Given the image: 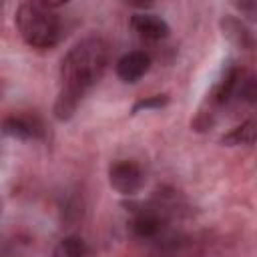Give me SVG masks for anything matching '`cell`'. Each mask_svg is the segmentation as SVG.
<instances>
[{
	"label": "cell",
	"instance_id": "6da1fadb",
	"mask_svg": "<svg viewBox=\"0 0 257 257\" xmlns=\"http://www.w3.org/2000/svg\"><path fill=\"white\" fill-rule=\"evenodd\" d=\"M108 54V44L100 36H86L66 52L60 62V92L54 104L58 120L70 118L82 96L102 78Z\"/></svg>",
	"mask_w": 257,
	"mask_h": 257
},
{
	"label": "cell",
	"instance_id": "7a4b0ae2",
	"mask_svg": "<svg viewBox=\"0 0 257 257\" xmlns=\"http://www.w3.org/2000/svg\"><path fill=\"white\" fill-rule=\"evenodd\" d=\"M52 2H24L16 10V26L32 48H52L60 38V18Z\"/></svg>",
	"mask_w": 257,
	"mask_h": 257
},
{
	"label": "cell",
	"instance_id": "3957f363",
	"mask_svg": "<svg viewBox=\"0 0 257 257\" xmlns=\"http://www.w3.org/2000/svg\"><path fill=\"white\" fill-rule=\"evenodd\" d=\"M108 183L120 195H135L141 191L145 177L137 163L133 161H116L108 169Z\"/></svg>",
	"mask_w": 257,
	"mask_h": 257
},
{
	"label": "cell",
	"instance_id": "277c9868",
	"mask_svg": "<svg viewBox=\"0 0 257 257\" xmlns=\"http://www.w3.org/2000/svg\"><path fill=\"white\" fill-rule=\"evenodd\" d=\"M151 68V56L143 50L126 52L116 62V74L122 82H137L141 80Z\"/></svg>",
	"mask_w": 257,
	"mask_h": 257
},
{
	"label": "cell",
	"instance_id": "5b68a950",
	"mask_svg": "<svg viewBox=\"0 0 257 257\" xmlns=\"http://www.w3.org/2000/svg\"><path fill=\"white\" fill-rule=\"evenodd\" d=\"M131 26L135 28V32H139L141 36L149 38V40H161L169 34V24L151 12H139L131 16Z\"/></svg>",
	"mask_w": 257,
	"mask_h": 257
},
{
	"label": "cell",
	"instance_id": "8992f818",
	"mask_svg": "<svg viewBox=\"0 0 257 257\" xmlns=\"http://www.w3.org/2000/svg\"><path fill=\"white\" fill-rule=\"evenodd\" d=\"M2 131L12 137V139H20V141H30V139H38L42 135V126L36 118H30V116H22V114H14V116H8L4 122H2Z\"/></svg>",
	"mask_w": 257,
	"mask_h": 257
},
{
	"label": "cell",
	"instance_id": "52a82bcc",
	"mask_svg": "<svg viewBox=\"0 0 257 257\" xmlns=\"http://www.w3.org/2000/svg\"><path fill=\"white\" fill-rule=\"evenodd\" d=\"M221 30H223V34H225L235 46H239V48H243V50H251L253 44H255L251 30H249L239 18H235V16H223V18H221Z\"/></svg>",
	"mask_w": 257,
	"mask_h": 257
},
{
	"label": "cell",
	"instance_id": "ba28073f",
	"mask_svg": "<svg viewBox=\"0 0 257 257\" xmlns=\"http://www.w3.org/2000/svg\"><path fill=\"white\" fill-rule=\"evenodd\" d=\"M133 229L139 237L151 239L161 231V217L155 211H141L133 221Z\"/></svg>",
	"mask_w": 257,
	"mask_h": 257
},
{
	"label": "cell",
	"instance_id": "9c48e42d",
	"mask_svg": "<svg viewBox=\"0 0 257 257\" xmlns=\"http://www.w3.org/2000/svg\"><path fill=\"white\" fill-rule=\"evenodd\" d=\"M221 141L225 145H229V147H235V145L251 147L255 143V120H245L243 124L235 126L229 135H225Z\"/></svg>",
	"mask_w": 257,
	"mask_h": 257
},
{
	"label": "cell",
	"instance_id": "30bf717a",
	"mask_svg": "<svg viewBox=\"0 0 257 257\" xmlns=\"http://www.w3.org/2000/svg\"><path fill=\"white\" fill-rule=\"evenodd\" d=\"M84 255H86V245L76 235H68L60 239L52 251V257H84Z\"/></svg>",
	"mask_w": 257,
	"mask_h": 257
},
{
	"label": "cell",
	"instance_id": "8fae6325",
	"mask_svg": "<svg viewBox=\"0 0 257 257\" xmlns=\"http://www.w3.org/2000/svg\"><path fill=\"white\" fill-rule=\"evenodd\" d=\"M169 102L167 94H155V96H149V98H143L139 102H135L133 106V112H139V110H151V108H161Z\"/></svg>",
	"mask_w": 257,
	"mask_h": 257
}]
</instances>
